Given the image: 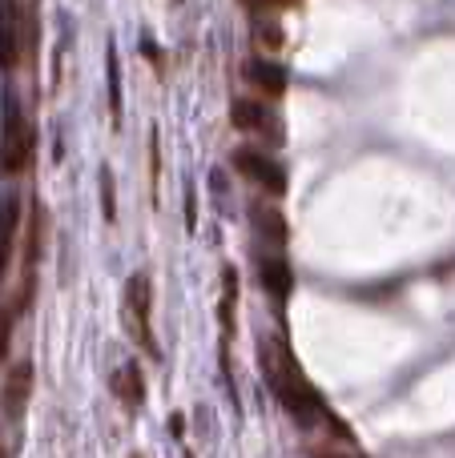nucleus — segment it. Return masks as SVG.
I'll use <instances>...</instances> for the list:
<instances>
[{"label": "nucleus", "instance_id": "18", "mask_svg": "<svg viewBox=\"0 0 455 458\" xmlns=\"http://www.w3.org/2000/svg\"><path fill=\"white\" fill-rule=\"evenodd\" d=\"M101 214H105V222H117V193H113V174L105 169L101 174Z\"/></svg>", "mask_w": 455, "mask_h": 458}, {"label": "nucleus", "instance_id": "6", "mask_svg": "<svg viewBox=\"0 0 455 458\" xmlns=\"http://www.w3.org/2000/svg\"><path fill=\"white\" fill-rule=\"evenodd\" d=\"M32 386H37V370H32L29 358H24V362H13L4 370V382H0V414H4L8 422L24 419L29 398H32Z\"/></svg>", "mask_w": 455, "mask_h": 458}, {"label": "nucleus", "instance_id": "19", "mask_svg": "<svg viewBox=\"0 0 455 458\" xmlns=\"http://www.w3.org/2000/svg\"><path fill=\"white\" fill-rule=\"evenodd\" d=\"M158 174H161V149H158V129L150 133V182H153V193H158Z\"/></svg>", "mask_w": 455, "mask_h": 458}, {"label": "nucleus", "instance_id": "11", "mask_svg": "<svg viewBox=\"0 0 455 458\" xmlns=\"http://www.w3.org/2000/svg\"><path fill=\"white\" fill-rule=\"evenodd\" d=\"M258 282L274 301H282L290 293V285H295V277H290V266L279 253H258Z\"/></svg>", "mask_w": 455, "mask_h": 458}, {"label": "nucleus", "instance_id": "21", "mask_svg": "<svg viewBox=\"0 0 455 458\" xmlns=\"http://www.w3.org/2000/svg\"><path fill=\"white\" fill-rule=\"evenodd\" d=\"M182 427H185L182 414H174V419H169V430H174V438H182Z\"/></svg>", "mask_w": 455, "mask_h": 458}, {"label": "nucleus", "instance_id": "1", "mask_svg": "<svg viewBox=\"0 0 455 458\" xmlns=\"http://www.w3.org/2000/svg\"><path fill=\"white\" fill-rule=\"evenodd\" d=\"M37 161V121L24 109V101L8 89L0 105V174L13 182L24 177Z\"/></svg>", "mask_w": 455, "mask_h": 458}, {"label": "nucleus", "instance_id": "5", "mask_svg": "<svg viewBox=\"0 0 455 458\" xmlns=\"http://www.w3.org/2000/svg\"><path fill=\"white\" fill-rule=\"evenodd\" d=\"M230 121L238 133L258 137V141H266V145L287 141V129H282L279 113H274L266 101H254V97H238V101L230 105Z\"/></svg>", "mask_w": 455, "mask_h": 458}, {"label": "nucleus", "instance_id": "4", "mask_svg": "<svg viewBox=\"0 0 455 458\" xmlns=\"http://www.w3.org/2000/svg\"><path fill=\"white\" fill-rule=\"evenodd\" d=\"M230 165L238 169V177H246L250 185H258L270 198H282L287 193V169L274 157L270 149H258V145H238L230 153Z\"/></svg>", "mask_w": 455, "mask_h": 458}, {"label": "nucleus", "instance_id": "12", "mask_svg": "<svg viewBox=\"0 0 455 458\" xmlns=\"http://www.w3.org/2000/svg\"><path fill=\"white\" fill-rule=\"evenodd\" d=\"M45 229H48L45 206H40V201H32L29 222H24V269H37L40 250H45Z\"/></svg>", "mask_w": 455, "mask_h": 458}, {"label": "nucleus", "instance_id": "3", "mask_svg": "<svg viewBox=\"0 0 455 458\" xmlns=\"http://www.w3.org/2000/svg\"><path fill=\"white\" fill-rule=\"evenodd\" d=\"M121 314H125V326H129V334H133V342L158 362L161 346H158V338H153V282H150V274H133L125 282Z\"/></svg>", "mask_w": 455, "mask_h": 458}, {"label": "nucleus", "instance_id": "15", "mask_svg": "<svg viewBox=\"0 0 455 458\" xmlns=\"http://www.w3.org/2000/svg\"><path fill=\"white\" fill-rule=\"evenodd\" d=\"M105 64H109V109H113V125L121 129V109H125V101H121V61H117V48L109 45V56H105Z\"/></svg>", "mask_w": 455, "mask_h": 458}, {"label": "nucleus", "instance_id": "7", "mask_svg": "<svg viewBox=\"0 0 455 458\" xmlns=\"http://www.w3.org/2000/svg\"><path fill=\"white\" fill-rule=\"evenodd\" d=\"M24 242V209L16 193H4L0 198V282L13 274V258L21 253Z\"/></svg>", "mask_w": 455, "mask_h": 458}, {"label": "nucleus", "instance_id": "8", "mask_svg": "<svg viewBox=\"0 0 455 458\" xmlns=\"http://www.w3.org/2000/svg\"><path fill=\"white\" fill-rule=\"evenodd\" d=\"M242 77H246L250 85L266 97V101H279V97L287 93V85H290V72L282 69L279 61H270V56H246Z\"/></svg>", "mask_w": 455, "mask_h": 458}, {"label": "nucleus", "instance_id": "17", "mask_svg": "<svg viewBox=\"0 0 455 458\" xmlns=\"http://www.w3.org/2000/svg\"><path fill=\"white\" fill-rule=\"evenodd\" d=\"M298 0H242V8H246L250 16H279V13H287V8H295Z\"/></svg>", "mask_w": 455, "mask_h": 458}, {"label": "nucleus", "instance_id": "16", "mask_svg": "<svg viewBox=\"0 0 455 458\" xmlns=\"http://www.w3.org/2000/svg\"><path fill=\"white\" fill-rule=\"evenodd\" d=\"M21 310L8 301V306H0V370H4L8 362V350H13V334H16V322H21Z\"/></svg>", "mask_w": 455, "mask_h": 458}, {"label": "nucleus", "instance_id": "13", "mask_svg": "<svg viewBox=\"0 0 455 458\" xmlns=\"http://www.w3.org/2000/svg\"><path fill=\"white\" fill-rule=\"evenodd\" d=\"M250 37H254V48H266V53H274V48L287 45V29H282V21H274V16H254L250 21Z\"/></svg>", "mask_w": 455, "mask_h": 458}, {"label": "nucleus", "instance_id": "10", "mask_svg": "<svg viewBox=\"0 0 455 458\" xmlns=\"http://www.w3.org/2000/svg\"><path fill=\"white\" fill-rule=\"evenodd\" d=\"M250 225H254L258 242H266V245H287V237H290L287 217H282V209H274L270 201H254V206H250Z\"/></svg>", "mask_w": 455, "mask_h": 458}, {"label": "nucleus", "instance_id": "14", "mask_svg": "<svg viewBox=\"0 0 455 458\" xmlns=\"http://www.w3.org/2000/svg\"><path fill=\"white\" fill-rule=\"evenodd\" d=\"M234 306H238V269L226 266L222 269V334L230 342L234 334Z\"/></svg>", "mask_w": 455, "mask_h": 458}, {"label": "nucleus", "instance_id": "9", "mask_svg": "<svg viewBox=\"0 0 455 458\" xmlns=\"http://www.w3.org/2000/svg\"><path fill=\"white\" fill-rule=\"evenodd\" d=\"M109 386H113L117 403L125 406L129 414H137L145 406V378H142V366H137V362H125L121 370H113Z\"/></svg>", "mask_w": 455, "mask_h": 458}, {"label": "nucleus", "instance_id": "20", "mask_svg": "<svg viewBox=\"0 0 455 458\" xmlns=\"http://www.w3.org/2000/svg\"><path fill=\"white\" fill-rule=\"evenodd\" d=\"M193 209H198V201H193V190H185V225H198V214H193Z\"/></svg>", "mask_w": 455, "mask_h": 458}, {"label": "nucleus", "instance_id": "2", "mask_svg": "<svg viewBox=\"0 0 455 458\" xmlns=\"http://www.w3.org/2000/svg\"><path fill=\"white\" fill-rule=\"evenodd\" d=\"M37 61V8L0 0V72H16Z\"/></svg>", "mask_w": 455, "mask_h": 458}]
</instances>
